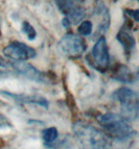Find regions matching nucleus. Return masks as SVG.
Instances as JSON below:
<instances>
[{
	"label": "nucleus",
	"instance_id": "nucleus-9",
	"mask_svg": "<svg viewBox=\"0 0 139 149\" xmlns=\"http://www.w3.org/2000/svg\"><path fill=\"white\" fill-rule=\"evenodd\" d=\"M84 0H57V4L59 6L60 10L67 16L71 10L81 6L79 3L83 2Z\"/></svg>",
	"mask_w": 139,
	"mask_h": 149
},
{
	"label": "nucleus",
	"instance_id": "nucleus-6",
	"mask_svg": "<svg viewBox=\"0 0 139 149\" xmlns=\"http://www.w3.org/2000/svg\"><path fill=\"white\" fill-rule=\"evenodd\" d=\"M92 57L94 61V64L99 71H106L108 69L110 62L109 51H108L107 41L106 38L100 37L93 46L92 49Z\"/></svg>",
	"mask_w": 139,
	"mask_h": 149
},
{
	"label": "nucleus",
	"instance_id": "nucleus-14",
	"mask_svg": "<svg viewBox=\"0 0 139 149\" xmlns=\"http://www.w3.org/2000/svg\"><path fill=\"white\" fill-rule=\"evenodd\" d=\"M93 29V25L90 21H83L77 28V31L81 36H89Z\"/></svg>",
	"mask_w": 139,
	"mask_h": 149
},
{
	"label": "nucleus",
	"instance_id": "nucleus-4",
	"mask_svg": "<svg viewBox=\"0 0 139 149\" xmlns=\"http://www.w3.org/2000/svg\"><path fill=\"white\" fill-rule=\"evenodd\" d=\"M58 48L65 56L69 58H79L86 50V43L81 36L67 33L60 40Z\"/></svg>",
	"mask_w": 139,
	"mask_h": 149
},
{
	"label": "nucleus",
	"instance_id": "nucleus-5",
	"mask_svg": "<svg viewBox=\"0 0 139 149\" xmlns=\"http://www.w3.org/2000/svg\"><path fill=\"white\" fill-rule=\"evenodd\" d=\"M3 54L5 55V57L14 60L15 62H24L29 58H34L37 53L34 48L29 47L24 43L15 41L8 44L3 49Z\"/></svg>",
	"mask_w": 139,
	"mask_h": 149
},
{
	"label": "nucleus",
	"instance_id": "nucleus-11",
	"mask_svg": "<svg viewBox=\"0 0 139 149\" xmlns=\"http://www.w3.org/2000/svg\"><path fill=\"white\" fill-rule=\"evenodd\" d=\"M114 78L119 81H122V82H132L134 80V74L132 73V71H130L127 67H124V66H120L119 69L117 70V72L115 73L114 75Z\"/></svg>",
	"mask_w": 139,
	"mask_h": 149
},
{
	"label": "nucleus",
	"instance_id": "nucleus-1",
	"mask_svg": "<svg viewBox=\"0 0 139 149\" xmlns=\"http://www.w3.org/2000/svg\"><path fill=\"white\" fill-rule=\"evenodd\" d=\"M73 132L83 149H109L106 134L92 125L77 122L73 125Z\"/></svg>",
	"mask_w": 139,
	"mask_h": 149
},
{
	"label": "nucleus",
	"instance_id": "nucleus-16",
	"mask_svg": "<svg viewBox=\"0 0 139 149\" xmlns=\"http://www.w3.org/2000/svg\"><path fill=\"white\" fill-rule=\"evenodd\" d=\"M124 12L127 13L131 18H133L135 22H138L139 21V10H130V8H127Z\"/></svg>",
	"mask_w": 139,
	"mask_h": 149
},
{
	"label": "nucleus",
	"instance_id": "nucleus-13",
	"mask_svg": "<svg viewBox=\"0 0 139 149\" xmlns=\"http://www.w3.org/2000/svg\"><path fill=\"white\" fill-rule=\"evenodd\" d=\"M21 30H22L23 33L27 37V39L29 41L35 40L36 37H37V31H36V29L32 27V25H30L29 23L26 22V21H24V22L22 23Z\"/></svg>",
	"mask_w": 139,
	"mask_h": 149
},
{
	"label": "nucleus",
	"instance_id": "nucleus-12",
	"mask_svg": "<svg viewBox=\"0 0 139 149\" xmlns=\"http://www.w3.org/2000/svg\"><path fill=\"white\" fill-rule=\"evenodd\" d=\"M58 129L55 127H48L42 132V139L46 144H51L58 139Z\"/></svg>",
	"mask_w": 139,
	"mask_h": 149
},
{
	"label": "nucleus",
	"instance_id": "nucleus-18",
	"mask_svg": "<svg viewBox=\"0 0 139 149\" xmlns=\"http://www.w3.org/2000/svg\"><path fill=\"white\" fill-rule=\"evenodd\" d=\"M6 65H8V63L5 62V61H3L1 57H0V66L1 67H6Z\"/></svg>",
	"mask_w": 139,
	"mask_h": 149
},
{
	"label": "nucleus",
	"instance_id": "nucleus-3",
	"mask_svg": "<svg viewBox=\"0 0 139 149\" xmlns=\"http://www.w3.org/2000/svg\"><path fill=\"white\" fill-rule=\"evenodd\" d=\"M115 98L121 107V117L126 121H133L138 117V95L129 88H120L115 92Z\"/></svg>",
	"mask_w": 139,
	"mask_h": 149
},
{
	"label": "nucleus",
	"instance_id": "nucleus-17",
	"mask_svg": "<svg viewBox=\"0 0 139 149\" xmlns=\"http://www.w3.org/2000/svg\"><path fill=\"white\" fill-rule=\"evenodd\" d=\"M62 23H63V26H64L65 28H69L70 26H71V23H70V21L68 20L66 17H65L64 19L62 20Z\"/></svg>",
	"mask_w": 139,
	"mask_h": 149
},
{
	"label": "nucleus",
	"instance_id": "nucleus-15",
	"mask_svg": "<svg viewBox=\"0 0 139 149\" xmlns=\"http://www.w3.org/2000/svg\"><path fill=\"white\" fill-rule=\"evenodd\" d=\"M8 127H12L10 120L5 116L0 114V128H8Z\"/></svg>",
	"mask_w": 139,
	"mask_h": 149
},
{
	"label": "nucleus",
	"instance_id": "nucleus-10",
	"mask_svg": "<svg viewBox=\"0 0 139 149\" xmlns=\"http://www.w3.org/2000/svg\"><path fill=\"white\" fill-rule=\"evenodd\" d=\"M8 95L14 97V98H17L16 100H19V101L27 102V103H36V104H39L44 107H48L47 100L41 96H25V95H14V94H8Z\"/></svg>",
	"mask_w": 139,
	"mask_h": 149
},
{
	"label": "nucleus",
	"instance_id": "nucleus-7",
	"mask_svg": "<svg viewBox=\"0 0 139 149\" xmlns=\"http://www.w3.org/2000/svg\"><path fill=\"white\" fill-rule=\"evenodd\" d=\"M11 65H12L13 68L17 72H19L20 74H22L23 76L27 77L28 79L35 80L37 82H45L46 84L47 76L45 75V73L39 71L37 68H35L32 65L26 64L24 62H14Z\"/></svg>",
	"mask_w": 139,
	"mask_h": 149
},
{
	"label": "nucleus",
	"instance_id": "nucleus-8",
	"mask_svg": "<svg viewBox=\"0 0 139 149\" xmlns=\"http://www.w3.org/2000/svg\"><path fill=\"white\" fill-rule=\"evenodd\" d=\"M116 39L118 40V42L121 44V46L124 47V52L126 54H131L132 51L134 50L135 48V38L133 37L131 32L129 30L124 29V28H121V29L119 30L118 33L116 36Z\"/></svg>",
	"mask_w": 139,
	"mask_h": 149
},
{
	"label": "nucleus",
	"instance_id": "nucleus-2",
	"mask_svg": "<svg viewBox=\"0 0 139 149\" xmlns=\"http://www.w3.org/2000/svg\"><path fill=\"white\" fill-rule=\"evenodd\" d=\"M96 120L104 129L105 134L108 137L114 140L122 141L131 137L133 134V128L121 116H117L112 113L99 115Z\"/></svg>",
	"mask_w": 139,
	"mask_h": 149
}]
</instances>
